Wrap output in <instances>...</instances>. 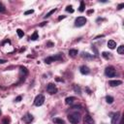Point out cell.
Listing matches in <instances>:
<instances>
[{
	"mask_svg": "<svg viewBox=\"0 0 124 124\" xmlns=\"http://www.w3.org/2000/svg\"><path fill=\"white\" fill-rule=\"evenodd\" d=\"M75 100H76L75 97H67V98L65 99V103H66L67 105H72Z\"/></svg>",
	"mask_w": 124,
	"mask_h": 124,
	"instance_id": "13",
	"label": "cell"
},
{
	"mask_svg": "<svg viewBox=\"0 0 124 124\" xmlns=\"http://www.w3.org/2000/svg\"><path fill=\"white\" fill-rule=\"evenodd\" d=\"M33 13H34V10H28V11H26L24 13V15L27 16V15H30V14H33Z\"/></svg>",
	"mask_w": 124,
	"mask_h": 124,
	"instance_id": "28",
	"label": "cell"
},
{
	"mask_svg": "<svg viewBox=\"0 0 124 124\" xmlns=\"http://www.w3.org/2000/svg\"><path fill=\"white\" fill-rule=\"evenodd\" d=\"M66 11L69 12V13H74V9H73L72 6H67L66 7Z\"/></svg>",
	"mask_w": 124,
	"mask_h": 124,
	"instance_id": "24",
	"label": "cell"
},
{
	"mask_svg": "<svg viewBox=\"0 0 124 124\" xmlns=\"http://www.w3.org/2000/svg\"><path fill=\"white\" fill-rule=\"evenodd\" d=\"M68 120L72 123V124H78L80 120V116L78 113L75 112V113H72V114H69L68 115Z\"/></svg>",
	"mask_w": 124,
	"mask_h": 124,
	"instance_id": "1",
	"label": "cell"
},
{
	"mask_svg": "<svg viewBox=\"0 0 124 124\" xmlns=\"http://www.w3.org/2000/svg\"><path fill=\"white\" fill-rule=\"evenodd\" d=\"M19 101H21V96H17L16 98V102H19Z\"/></svg>",
	"mask_w": 124,
	"mask_h": 124,
	"instance_id": "32",
	"label": "cell"
},
{
	"mask_svg": "<svg viewBox=\"0 0 124 124\" xmlns=\"http://www.w3.org/2000/svg\"><path fill=\"white\" fill-rule=\"evenodd\" d=\"M123 7H124V3H121V4H119V5H118V7H117V10H121Z\"/></svg>",
	"mask_w": 124,
	"mask_h": 124,
	"instance_id": "30",
	"label": "cell"
},
{
	"mask_svg": "<svg viewBox=\"0 0 124 124\" xmlns=\"http://www.w3.org/2000/svg\"><path fill=\"white\" fill-rule=\"evenodd\" d=\"M92 49L95 51V53H96V54H98V51H97V49H96V47H95L94 46H92Z\"/></svg>",
	"mask_w": 124,
	"mask_h": 124,
	"instance_id": "34",
	"label": "cell"
},
{
	"mask_svg": "<svg viewBox=\"0 0 124 124\" xmlns=\"http://www.w3.org/2000/svg\"><path fill=\"white\" fill-rule=\"evenodd\" d=\"M74 90L77 92V93H78V94H80V88L78 86V85H74Z\"/></svg>",
	"mask_w": 124,
	"mask_h": 124,
	"instance_id": "26",
	"label": "cell"
},
{
	"mask_svg": "<svg viewBox=\"0 0 124 124\" xmlns=\"http://www.w3.org/2000/svg\"><path fill=\"white\" fill-rule=\"evenodd\" d=\"M108 46L110 49H113V48H115V46H116V43H115L113 40H109V41L108 42Z\"/></svg>",
	"mask_w": 124,
	"mask_h": 124,
	"instance_id": "12",
	"label": "cell"
},
{
	"mask_svg": "<svg viewBox=\"0 0 124 124\" xmlns=\"http://www.w3.org/2000/svg\"><path fill=\"white\" fill-rule=\"evenodd\" d=\"M16 33H17V36H18L19 38H22L23 35H24V33H23V31H22L21 29H17V30H16Z\"/></svg>",
	"mask_w": 124,
	"mask_h": 124,
	"instance_id": "22",
	"label": "cell"
},
{
	"mask_svg": "<svg viewBox=\"0 0 124 124\" xmlns=\"http://www.w3.org/2000/svg\"><path fill=\"white\" fill-rule=\"evenodd\" d=\"M82 56L86 57V58H92L93 57V55H89V53H85V52H82Z\"/></svg>",
	"mask_w": 124,
	"mask_h": 124,
	"instance_id": "27",
	"label": "cell"
},
{
	"mask_svg": "<svg viewBox=\"0 0 124 124\" xmlns=\"http://www.w3.org/2000/svg\"><path fill=\"white\" fill-rule=\"evenodd\" d=\"M30 39H31V40H33V41H35V40H37V39H38V33H37V31H35V32L32 34V36L30 37Z\"/></svg>",
	"mask_w": 124,
	"mask_h": 124,
	"instance_id": "21",
	"label": "cell"
},
{
	"mask_svg": "<svg viewBox=\"0 0 124 124\" xmlns=\"http://www.w3.org/2000/svg\"><path fill=\"white\" fill-rule=\"evenodd\" d=\"M79 72H80L82 75H88L89 72H90V70H89V68H88L87 66L83 65V66H81V67L79 68Z\"/></svg>",
	"mask_w": 124,
	"mask_h": 124,
	"instance_id": "9",
	"label": "cell"
},
{
	"mask_svg": "<svg viewBox=\"0 0 124 124\" xmlns=\"http://www.w3.org/2000/svg\"><path fill=\"white\" fill-rule=\"evenodd\" d=\"M69 54H70L72 57H75V56L78 54V50H77V49H70V50H69Z\"/></svg>",
	"mask_w": 124,
	"mask_h": 124,
	"instance_id": "16",
	"label": "cell"
},
{
	"mask_svg": "<svg viewBox=\"0 0 124 124\" xmlns=\"http://www.w3.org/2000/svg\"><path fill=\"white\" fill-rule=\"evenodd\" d=\"M0 13H6V8L1 2H0Z\"/></svg>",
	"mask_w": 124,
	"mask_h": 124,
	"instance_id": "23",
	"label": "cell"
},
{
	"mask_svg": "<svg viewBox=\"0 0 124 124\" xmlns=\"http://www.w3.org/2000/svg\"><path fill=\"white\" fill-rule=\"evenodd\" d=\"M83 124H95V121L93 120V118L90 115H85L83 118Z\"/></svg>",
	"mask_w": 124,
	"mask_h": 124,
	"instance_id": "7",
	"label": "cell"
},
{
	"mask_svg": "<svg viewBox=\"0 0 124 124\" xmlns=\"http://www.w3.org/2000/svg\"><path fill=\"white\" fill-rule=\"evenodd\" d=\"M53 46V43H51V42H47L46 43V46Z\"/></svg>",
	"mask_w": 124,
	"mask_h": 124,
	"instance_id": "31",
	"label": "cell"
},
{
	"mask_svg": "<svg viewBox=\"0 0 124 124\" xmlns=\"http://www.w3.org/2000/svg\"><path fill=\"white\" fill-rule=\"evenodd\" d=\"M56 80H57V81H63V79H61V78H56Z\"/></svg>",
	"mask_w": 124,
	"mask_h": 124,
	"instance_id": "38",
	"label": "cell"
},
{
	"mask_svg": "<svg viewBox=\"0 0 124 124\" xmlns=\"http://www.w3.org/2000/svg\"><path fill=\"white\" fill-rule=\"evenodd\" d=\"M119 115H120L119 112H116V113L113 114V116H112V118H111V124H116V123H117V121H118V119H119Z\"/></svg>",
	"mask_w": 124,
	"mask_h": 124,
	"instance_id": "11",
	"label": "cell"
},
{
	"mask_svg": "<svg viewBox=\"0 0 124 124\" xmlns=\"http://www.w3.org/2000/svg\"><path fill=\"white\" fill-rule=\"evenodd\" d=\"M103 124H105V123H103Z\"/></svg>",
	"mask_w": 124,
	"mask_h": 124,
	"instance_id": "42",
	"label": "cell"
},
{
	"mask_svg": "<svg viewBox=\"0 0 124 124\" xmlns=\"http://www.w3.org/2000/svg\"><path fill=\"white\" fill-rule=\"evenodd\" d=\"M33 115L32 114H30V113H26L23 117H22V120L25 122V123H31V121L33 120Z\"/></svg>",
	"mask_w": 124,
	"mask_h": 124,
	"instance_id": "8",
	"label": "cell"
},
{
	"mask_svg": "<svg viewBox=\"0 0 124 124\" xmlns=\"http://www.w3.org/2000/svg\"><path fill=\"white\" fill-rule=\"evenodd\" d=\"M102 56H103L104 58H106V59L111 58V55H110V53H109V52H107V51H104V52L102 53Z\"/></svg>",
	"mask_w": 124,
	"mask_h": 124,
	"instance_id": "17",
	"label": "cell"
},
{
	"mask_svg": "<svg viewBox=\"0 0 124 124\" xmlns=\"http://www.w3.org/2000/svg\"><path fill=\"white\" fill-rule=\"evenodd\" d=\"M101 37H104V35H99V36H97L95 39H98V38H101Z\"/></svg>",
	"mask_w": 124,
	"mask_h": 124,
	"instance_id": "37",
	"label": "cell"
},
{
	"mask_svg": "<svg viewBox=\"0 0 124 124\" xmlns=\"http://www.w3.org/2000/svg\"><path fill=\"white\" fill-rule=\"evenodd\" d=\"M66 16H60L59 17H58V20H61V19H63V18H65Z\"/></svg>",
	"mask_w": 124,
	"mask_h": 124,
	"instance_id": "35",
	"label": "cell"
},
{
	"mask_svg": "<svg viewBox=\"0 0 124 124\" xmlns=\"http://www.w3.org/2000/svg\"><path fill=\"white\" fill-rule=\"evenodd\" d=\"M52 121H53V123H55V124H65V121H64L63 119H61V118H58V117L53 118Z\"/></svg>",
	"mask_w": 124,
	"mask_h": 124,
	"instance_id": "14",
	"label": "cell"
},
{
	"mask_svg": "<svg viewBox=\"0 0 124 124\" xmlns=\"http://www.w3.org/2000/svg\"><path fill=\"white\" fill-rule=\"evenodd\" d=\"M9 123H10V118H8V117H5L2 120V124H9Z\"/></svg>",
	"mask_w": 124,
	"mask_h": 124,
	"instance_id": "25",
	"label": "cell"
},
{
	"mask_svg": "<svg viewBox=\"0 0 124 124\" xmlns=\"http://www.w3.org/2000/svg\"><path fill=\"white\" fill-rule=\"evenodd\" d=\"M0 114H1V110H0Z\"/></svg>",
	"mask_w": 124,
	"mask_h": 124,
	"instance_id": "41",
	"label": "cell"
},
{
	"mask_svg": "<svg viewBox=\"0 0 124 124\" xmlns=\"http://www.w3.org/2000/svg\"><path fill=\"white\" fill-rule=\"evenodd\" d=\"M119 124H123V121H122V120H121V121H120V123H119Z\"/></svg>",
	"mask_w": 124,
	"mask_h": 124,
	"instance_id": "40",
	"label": "cell"
},
{
	"mask_svg": "<svg viewBox=\"0 0 124 124\" xmlns=\"http://www.w3.org/2000/svg\"><path fill=\"white\" fill-rule=\"evenodd\" d=\"M20 70H21V72H22V73H24V75H27V73H28V72H27V70H26L24 67H22V66H21V67H20Z\"/></svg>",
	"mask_w": 124,
	"mask_h": 124,
	"instance_id": "29",
	"label": "cell"
},
{
	"mask_svg": "<svg viewBox=\"0 0 124 124\" xmlns=\"http://www.w3.org/2000/svg\"><path fill=\"white\" fill-rule=\"evenodd\" d=\"M55 12H56V9H55V8H54V9H52L51 11H49V12H48V13H47V14H46V15L45 16V18H46V17H48V16H51L52 14H54Z\"/></svg>",
	"mask_w": 124,
	"mask_h": 124,
	"instance_id": "20",
	"label": "cell"
},
{
	"mask_svg": "<svg viewBox=\"0 0 124 124\" xmlns=\"http://www.w3.org/2000/svg\"><path fill=\"white\" fill-rule=\"evenodd\" d=\"M105 75L108 78H113V77L116 76V71L112 66H108L105 70Z\"/></svg>",
	"mask_w": 124,
	"mask_h": 124,
	"instance_id": "3",
	"label": "cell"
},
{
	"mask_svg": "<svg viewBox=\"0 0 124 124\" xmlns=\"http://www.w3.org/2000/svg\"><path fill=\"white\" fill-rule=\"evenodd\" d=\"M86 18L84 17V16H78V17H77L76 18V20H75V25L77 26V27H81V26H83L85 23H86Z\"/></svg>",
	"mask_w": 124,
	"mask_h": 124,
	"instance_id": "4",
	"label": "cell"
},
{
	"mask_svg": "<svg viewBox=\"0 0 124 124\" xmlns=\"http://www.w3.org/2000/svg\"><path fill=\"white\" fill-rule=\"evenodd\" d=\"M62 59V54L59 53V54H56V55H53V56H48L45 59V62L46 64H50L51 62H54V61H57V60H61Z\"/></svg>",
	"mask_w": 124,
	"mask_h": 124,
	"instance_id": "2",
	"label": "cell"
},
{
	"mask_svg": "<svg viewBox=\"0 0 124 124\" xmlns=\"http://www.w3.org/2000/svg\"><path fill=\"white\" fill-rule=\"evenodd\" d=\"M106 101H107L108 104H112V103H113V97H111V96H107V97H106Z\"/></svg>",
	"mask_w": 124,
	"mask_h": 124,
	"instance_id": "19",
	"label": "cell"
},
{
	"mask_svg": "<svg viewBox=\"0 0 124 124\" xmlns=\"http://www.w3.org/2000/svg\"><path fill=\"white\" fill-rule=\"evenodd\" d=\"M46 91L49 94H55L57 92V88L53 83H48L47 86H46Z\"/></svg>",
	"mask_w": 124,
	"mask_h": 124,
	"instance_id": "6",
	"label": "cell"
},
{
	"mask_svg": "<svg viewBox=\"0 0 124 124\" xmlns=\"http://www.w3.org/2000/svg\"><path fill=\"white\" fill-rule=\"evenodd\" d=\"M44 102H45V96L42 95V94L38 95V96L35 98V100H34V104H35V106H37V107L42 106V105L44 104Z\"/></svg>",
	"mask_w": 124,
	"mask_h": 124,
	"instance_id": "5",
	"label": "cell"
},
{
	"mask_svg": "<svg viewBox=\"0 0 124 124\" xmlns=\"http://www.w3.org/2000/svg\"><path fill=\"white\" fill-rule=\"evenodd\" d=\"M7 62V60H5V59H0V64H4V63H6Z\"/></svg>",
	"mask_w": 124,
	"mask_h": 124,
	"instance_id": "33",
	"label": "cell"
},
{
	"mask_svg": "<svg viewBox=\"0 0 124 124\" xmlns=\"http://www.w3.org/2000/svg\"><path fill=\"white\" fill-rule=\"evenodd\" d=\"M46 23H47V22H42V24H41V26H44Z\"/></svg>",
	"mask_w": 124,
	"mask_h": 124,
	"instance_id": "39",
	"label": "cell"
},
{
	"mask_svg": "<svg viewBox=\"0 0 124 124\" xmlns=\"http://www.w3.org/2000/svg\"><path fill=\"white\" fill-rule=\"evenodd\" d=\"M117 52H118L119 54H124V46H123V45H121V46H118Z\"/></svg>",
	"mask_w": 124,
	"mask_h": 124,
	"instance_id": "15",
	"label": "cell"
},
{
	"mask_svg": "<svg viewBox=\"0 0 124 124\" xmlns=\"http://www.w3.org/2000/svg\"><path fill=\"white\" fill-rule=\"evenodd\" d=\"M108 84L110 85V86H118V85H120V84H122V81L121 80H119V79H114V80H109L108 81Z\"/></svg>",
	"mask_w": 124,
	"mask_h": 124,
	"instance_id": "10",
	"label": "cell"
},
{
	"mask_svg": "<svg viewBox=\"0 0 124 124\" xmlns=\"http://www.w3.org/2000/svg\"><path fill=\"white\" fill-rule=\"evenodd\" d=\"M92 13H93V10H89V11L87 12V14H88V15H90V14H92Z\"/></svg>",
	"mask_w": 124,
	"mask_h": 124,
	"instance_id": "36",
	"label": "cell"
},
{
	"mask_svg": "<svg viewBox=\"0 0 124 124\" xmlns=\"http://www.w3.org/2000/svg\"><path fill=\"white\" fill-rule=\"evenodd\" d=\"M84 10H85V4H84L83 1H80V5H79V9H78V11H79V12H83Z\"/></svg>",
	"mask_w": 124,
	"mask_h": 124,
	"instance_id": "18",
	"label": "cell"
}]
</instances>
